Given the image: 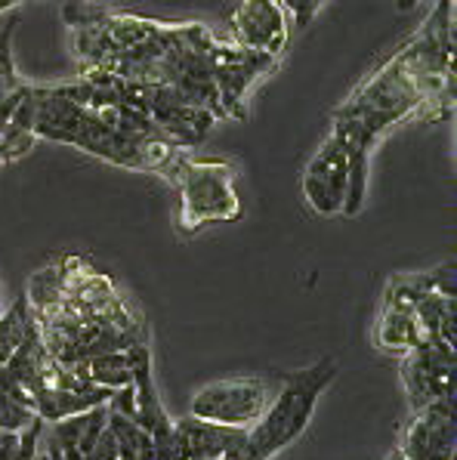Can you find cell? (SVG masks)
I'll use <instances>...</instances> for the list:
<instances>
[{
	"label": "cell",
	"mask_w": 457,
	"mask_h": 460,
	"mask_svg": "<svg viewBox=\"0 0 457 460\" xmlns=\"http://www.w3.org/2000/svg\"><path fill=\"white\" fill-rule=\"evenodd\" d=\"M396 4H399V10H414L420 0H396Z\"/></svg>",
	"instance_id": "2e32d148"
},
{
	"label": "cell",
	"mask_w": 457,
	"mask_h": 460,
	"mask_svg": "<svg viewBox=\"0 0 457 460\" xmlns=\"http://www.w3.org/2000/svg\"><path fill=\"white\" fill-rule=\"evenodd\" d=\"M411 115L430 121L454 115V0H439L420 31L334 111L330 137L343 146L349 161L340 214L356 217L362 210L371 148L392 124Z\"/></svg>",
	"instance_id": "6da1fadb"
},
{
	"label": "cell",
	"mask_w": 457,
	"mask_h": 460,
	"mask_svg": "<svg viewBox=\"0 0 457 460\" xmlns=\"http://www.w3.org/2000/svg\"><path fill=\"white\" fill-rule=\"evenodd\" d=\"M386 460H411V457H405V455H402V451H392V455H390V457H386Z\"/></svg>",
	"instance_id": "ac0fdd59"
},
{
	"label": "cell",
	"mask_w": 457,
	"mask_h": 460,
	"mask_svg": "<svg viewBox=\"0 0 457 460\" xmlns=\"http://www.w3.org/2000/svg\"><path fill=\"white\" fill-rule=\"evenodd\" d=\"M377 346L386 352H411L414 346L424 340V331H420L417 318H414L411 309H399V306H383L381 322H377Z\"/></svg>",
	"instance_id": "ba28073f"
},
{
	"label": "cell",
	"mask_w": 457,
	"mask_h": 460,
	"mask_svg": "<svg viewBox=\"0 0 457 460\" xmlns=\"http://www.w3.org/2000/svg\"><path fill=\"white\" fill-rule=\"evenodd\" d=\"M16 25L19 19H10V25L0 31V99L22 84L16 77V66H13V31H16Z\"/></svg>",
	"instance_id": "7c38bea8"
},
{
	"label": "cell",
	"mask_w": 457,
	"mask_h": 460,
	"mask_svg": "<svg viewBox=\"0 0 457 460\" xmlns=\"http://www.w3.org/2000/svg\"><path fill=\"white\" fill-rule=\"evenodd\" d=\"M16 4H22V0H0V13L10 10V6H16Z\"/></svg>",
	"instance_id": "e0dca14e"
},
{
	"label": "cell",
	"mask_w": 457,
	"mask_h": 460,
	"mask_svg": "<svg viewBox=\"0 0 457 460\" xmlns=\"http://www.w3.org/2000/svg\"><path fill=\"white\" fill-rule=\"evenodd\" d=\"M337 362L334 358H319L315 365L291 374L285 386L278 389L276 399H269L266 411L244 436V448L238 460H269L287 445H294L306 433L315 408H319L321 393L334 384Z\"/></svg>",
	"instance_id": "7a4b0ae2"
},
{
	"label": "cell",
	"mask_w": 457,
	"mask_h": 460,
	"mask_svg": "<svg viewBox=\"0 0 457 460\" xmlns=\"http://www.w3.org/2000/svg\"><path fill=\"white\" fill-rule=\"evenodd\" d=\"M161 176H167L180 192V235L189 238L210 223H235L244 214L235 189V164L226 158H195L180 148Z\"/></svg>",
	"instance_id": "3957f363"
},
{
	"label": "cell",
	"mask_w": 457,
	"mask_h": 460,
	"mask_svg": "<svg viewBox=\"0 0 457 460\" xmlns=\"http://www.w3.org/2000/svg\"><path fill=\"white\" fill-rule=\"evenodd\" d=\"M235 44L278 59L291 38V16L281 0H242L229 16Z\"/></svg>",
	"instance_id": "5b68a950"
},
{
	"label": "cell",
	"mask_w": 457,
	"mask_h": 460,
	"mask_svg": "<svg viewBox=\"0 0 457 460\" xmlns=\"http://www.w3.org/2000/svg\"><path fill=\"white\" fill-rule=\"evenodd\" d=\"M87 377L90 384L105 386V389H121L133 384V362L130 352H102V356L87 358Z\"/></svg>",
	"instance_id": "30bf717a"
},
{
	"label": "cell",
	"mask_w": 457,
	"mask_h": 460,
	"mask_svg": "<svg viewBox=\"0 0 457 460\" xmlns=\"http://www.w3.org/2000/svg\"><path fill=\"white\" fill-rule=\"evenodd\" d=\"M31 322H34V313H31L28 296H19L10 309L0 313V367H4L6 358L13 356V349L25 340Z\"/></svg>",
	"instance_id": "8fae6325"
},
{
	"label": "cell",
	"mask_w": 457,
	"mask_h": 460,
	"mask_svg": "<svg viewBox=\"0 0 457 460\" xmlns=\"http://www.w3.org/2000/svg\"><path fill=\"white\" fill-rule=\"evenodd\" d=\"M281 6H285L287 13H294V22L303 28V25H309V19L315 16V10L321 6V0H281Z\"/></svg>",
	"instance_id": "9a60e30c"
},
{
	"label": "cell",
	"mask_w": 457,
	"mask_h": 460,
	"mask_svg": "<svg viewBox=\"0 0 457 460\" xmlns=\"http://www.w3.org/2000/svg\"><path fill=\"white\" fill-rule=\"evenodd\" d=\"M244 436L248 429L220 427L189 414L182 420H173V455L189 460H238Z\"/></svg>",
	"instance_id": "52a82bcc"
},
{
	"label": "cell",
	"mask_w": 457,
	"mask_h": 460,
	"mask_svg": "<svg viewBox=\"0 0 457 460\" xmlns=\"http://www.w3.org/2000/svg\"><path fill=\"white\" fill-rule=\"evenodd\" d=\"M402 384L408 389V399H411L414 411L430 405L435 399H454V380L435 377V374L424 371L408 352H405V362H402Z\"/></svg>",
	"instance_id": "9c48e42d"
},
{
	"label": "cell",
	"mask_w": 457,
	"mask_h": 460,
	"mask_svg": "<svg viewBox=\"0 0 457 460\" xmlns=\"http://www.w3.org/2000/svg\"><path fill=\"white\" fill-rule=\"evenodd\" d=\"M272 399V386L263 377H232L214 380L195 389L189 402V414L201 420L220 423V427L250 429L259 420Z\"/></svg>",
	"instance_id": "277c9868"
},
{
	"label": "cell",
	"mask_w": 457,
	"mask_h": 460,
	"mask_svg": "<svg viewBox=\"0 0 457 460\" xmlns=\"http://www.w3.org/2000/svg\"><path fill=\"white\" fill-rule=\"evenodd\" d=\"M430 285H433L435 294L454 300V260H452V263H442L439 269H433V272H430Z\"/></svg>",
	"instance_id": "5bb4252c"
},
{
	"label": "cell",
	"mask_w": 457,
	"mask_h": 460,
	"mask_svg": "<svg viewBox=\"0 0 457 460\" xmlns=\"http://www.w3.org/2000/svg\"><path fill=\"white\" fill-rule=\"evenodd\" d=\"M347 186H349L347 152H343V146L334 137H328L303 170V195L315 214L334 217L343 210Z\"/></svg>",
	"instance_id": "8992f818"
},
{
	"label": "cell",
	"mask_w": 457,
	"mask_h": 460,
	"mask_svg": "<svg viewBox=\"0 0 457 460\" xmlns=\"http://www.w3.org/2000/svg\"><path fill=\"white\" fill-rule=\"evenodd\" d=\"M81 460H121V451H118L115 433L109 429V423H105V429L100 433V438L93 442V448H90Z\"/></svg>",
	"instance_id": "4fadbf2b"
},
{
	"label": "cell",
	"mask_w": 457,
	"mask_h": 460,
	"mask_svg": "<svg viewBox=\"0 0 457 460\" xmlns=\"http://www.w3.org/2000/svg\"><path fill=\"white\" fill-rule=\"evenodd\" d=\"M452 460H454V457H452Z\"/></svg>",
	"instance_id": "d6986e66"
}]
</instances>
